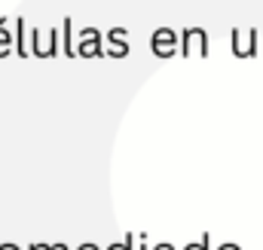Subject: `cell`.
I'll list each match as a JSON object with an SVG mask.
<instances>
[{"mask_svg": "<svg viewBox=\"0 0 263 250\" xmlns=\"http://www.w3.org/2000/svg\"><path fill=\"white\" fill-rule=\"evenodd\" d=\"M230 40H233V55L236 58H254V55H260V31L257 28H248V31L233 28Z\"/></svg>", "mask_w": 263, "mask_h": 250, "instance_id": "obj_1", "label": "cell"}, {"mask_svg": "<svg viewBox=\"0 0 263 250\" xmlns=\"http://www.w3.org/2000/svg\"><path fill=\"white\" fill-rule=\"evenodd\" d=\"M62 52V34L55 28H49L46 34L40 28L31 31V55H40V58H52Z\"/></svg>", "mask_w": 263, "mask_h": 250, "instance_id": "obj_2", "label": "cell"}, {"mask_svg": "<svg viewBox=\"0 0 263 250\" xmlns=\"http://www.w3.org/2000/svg\"><path fill=\"white\" fill-rule=\"evenodd\" d=\"M77 58H104V37L98 28H83L77 34Z\"/></svg>", "mask_w": 263, "mask_h": 250, "instance_id": "obj_3", "label": "cell"}, {"mask_svg": "<svg viewBox=\"0 0 263 250\" xmlns=\"http://www.w3.org/2000/svg\"><path fill=\"white\" fill-rule=\"evenodd\" d=\"M150 49L156 58H172L181 52V37L172 31V28H156L153 37H150Z\"/></svg>", "mask_w": 263, "mask_h": 250, "instance_id": "obj_4", "label": "cell"}, {"mask_svg": "<svg viewBox=\"0 0 263 250\" xmlns=\"http://www.w3.org/2000/svg\"><path fill=\"white\" fill-rule=\"evenodd\" d=\"M181 55H199L205 58L208 55V34L202 28H184L181 31Z\"/></svg>", "mask_w": 263, "mask_h": 250, "instance_id": "obj_5", "label": "cell"}, {"mask_svg": "<svg viewBox=\"0 0 263 250\" xmlns=\"http://www.w3.org/2000/svg\"><path fill=\"white\" fill-rule=\"evenodd\" d=\"M12 43H15V55H22V58H28V55H31V37H28L25 18H15V28H12Z\"/></svg>", "mask_w": 263, "mask_h": 250, "instance_id": "obj_6", "label": "cell"}, {"mask_svg": "<svg viewBox=\"0 0 263 250\" xmlns=\"http://www.w3.org/2000/svg\"><path fill=\"white\" fill-rule=\"evenodd\" d=\"M62 52L67 58H77V43H73V28H70V18L62 22Z\"/></svg>", "mask_w": 263, "mask_h": 250, "instance_id": "obj_7", "label": "cell"}, {"mask_svg": "<svg viewBox=\"0 0 263 250\" xmlns=\"http://www.w3.org/2000/svg\"><path fill=\"white\" fill-rule=\"evenodd\" d=\"M9 52H15V43H12V31L6 22H0V58H6Z\"/></svg>", "mask_w": 263, "mask_h": 250, "instance_id": "obj_8", "label": "cell"}, {"mask_svg": "<svg viewBox=\"0 0 263 250\" xmlns=\"http://www.w3.org/2000/svg\"><path fill=\"white\" fill-rule=\"evenodd\" d=\"M126 55H129V40H120V43L104 46V58H126Z\"/></svg>", "mask_w": 263, "mask_h": 250, "instance_id": "obj_9", "label": "cell"}, {"mask_svg": "<svg viewBox=\"0 0 263 250\" xmlns=\"http://www.w3.org/2000/svg\"><path fill=\"white\" fill-rule=\"evenodd\" d=\"M107 40L110 43H120V40H129V34H126V28H110L107 31Z\"/></svg>", "mask_w": 263, "mask_h": 250, "instance_id": "obj_10", "label": "cell"}, {"mask_svg": "<svg viewBox=\"0 0 263 250\" xmlns=\"http://www.w3.org/2000/svg\"><path fill=\"white\" fill-rule=\"evenodd\" d=\"M184 250H208V238H202V241H193V244H187Z\"/></svg>", "mask_w": 263, "mask_h": 250, "instance_id": "obj_11", "label": "cell"}, {"mask_svg": "<svg viewBox=\"0 0 263 250\" xmlns=\"http://www.w3.org/2000/svg\"><path fill=\"white\" fill-rule=\"evenodd\" d=\"M107 250H132V241H117V244H110Z\"/></svg>", "mask_w": 263, "mask_h": 250, "instance_id": "obj_12", "label": "cell"}, {"mask_svg": "<svg viewBox=\"0 0 263 250\" xmlns=\"http://www.w3.org/2000/svg\"><path fill=\"white\" fill-rule=\"evenodd\" d=\"M49 247H52V244H43V241H40V244H31L28 250H49Z\"/></svg>", "mask_w": 263, "mask_h": 250, "instance_id": "obj_13", "label": "cell"}, {"mask_svg": "<svg viewBox=\"0 0 263 250\" xmlns=\"http://www.w3.org/2000/svg\"><path fill=\"white\" fill-rule=\"evenodd\" d=\"M0 250H22L18 244H12V241H6V244H0Z\"/></svg>", "mask_w": 263, "mask_h": 250, "instance_id": "obj_14", "label": "cell"}, {"mask_svg": "<svg viewBox=\"0 0 263 250\" xmlns=\"http://www.w3.org/2000/svg\"><path fill=\"white\" fill-rule=\"evenodd\" d=\"M217 250H242V247H239V244H230V241H227V244H220Z\"/></svg>", "mask_w": 263, "mask_h": 250, "instance_id": "obj_15", "label": "cell"}, {"mask_svg": "<svg viewBox=\"0 0 263 250\" xmlns=\"http://www.w3.org/2000/svg\"><path fill=\"white\" fill-rule=\"evenodd\" d=\"M77 250H101V247H98V244H80Z\"/></svg>", "mask_w": 263, "mask_h": 250, "instance_id": "obj_16", "label": "cell"}, {"mask_svg": "<svg viewBox=\"0 0 263 250\" xmlns=\"http://www.w3.org/2000/svg\"><path fill=\"white\" fill-rule=\"evenodd\" d=\"M153 250H175V247H172V244H156Z\"/></svg>", "mask_w": 263, "mask_h": 250, "instance_id": "obj_17", "label": "cell"}, {"mask_svg": "<svg viewBox=\"0 0 263 250\" xmlns=\"http://www.w3.org/2000/svg\"><path fill=\"white\" fill-rule=\"evenodd\" d=\"M49 250H67V244H52Z\"/></svg>", "mask_w": 263, "mask_h": 250, "instance_id": "obj_18", "label": "cell"}, {"mask_svg": "<svg viewBox=\"0 0 263 250\" xmlns=\"http://www.w3.org/2000/svg\"><path fill=\"white\" fill-rule=\"evenodd\" d=\"M138 250H147V244H144V238H141V241H138Z\"/></svg>", "mask_w": 263, "mask_h": 250, "instance_id": "obj_19", "label": "cell"}, {"mask_svg": "<svg viewBox=\"0 0 263 250\" xmlns=\"http://www.w3.org/2000/svg\"><path fill=\"white\" fill-rule=\"evenodd\" d=\"M260 55H263V43H260Z\"/></svg>", "mask_w": 263, "mask_h": 250, "instance_id": "obj_20", "label": "cell"}]
</instances>
